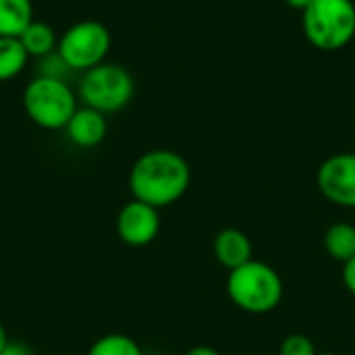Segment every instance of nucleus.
I'll use <instances>...</instances> for the list:
<instances>
[{"mask_svg": "<svg viewBox=\"0 0 355 355\" xmlns=\"http://www.w3.org/2000/svg\"><path fill=\"white\" fill-rule=\"evenodd\" d=\"M112 37L104 23L85 19L75 25H71L60 37L56 52L62 56L67 67L71 71H89L96 64L104 62L108 50H110Z\"/></svg>", "mask_w": 355, "mask_h": 355, "instance_id": "nucleus-6", "label": "nucleus"}, {"mask_svg": "<svg viewBox=\"0 0 355 355\" xmlns=\"http://www.w3.org/2000/svg\"><path fill=\"white\" fill-rule=\"evenodd\" d=\"M227 293L239 310L248 314H268L281 304L285 287L281 275L270 264L250 260L229 270Z\"/></svg>", "mask_w": 355, "mask_h": 355, "instance_id": "nucleus-2", "label": "nucleus"}, {"mask_svg": "<svg viewBox=\"0 0 355 355\" xmlns=\"http://www.w3.org/2000/svg\"><path fill=\"white\" fill-rule=\"evenodd\" d=\"M0 355H35L33 349L23 341H10Z\"/></svg>", "mask_w": 355, "mask_h": 355, "instance_id": "nucleus-19", "label": "nucleus"}, {"mask_svg": "<svg viewBox=\"0 0 355 355\" xmlns=\"http://www.w3.org/2000/svg\"><path fill=\"white\" fill-rule=\"evenodd\" d=\"M67 73H71V69L67 67V62L62 60V56L56 50L52 54L40 58L37 75H42V77H54V79H64Z\"/></svg>", "mask_w": 355, "mask_h": 355, "instance_id": "nucleus-17", "label": "nucleus"}, {"mask_svg": "<svg viewBox=\"0 0 355 355\" xmlns=\"http://www.w3.org/2000/svg\"><path fill=\"white\" fill-rule=\"evenodd\" d=\"M324 250L337 262H349L355 256V227L349 223H335L324 233Z\"/></svg>", "mask_w": 355, "mask_h": 355, "instance_id": "nucleus-13", "label": "nucleus"}, {"mask_svg": "<svg viewBox=\"0 0 355 355\" xmlns=\"http://www.w3.org/2000/svg\"><path fill=\"white\" fill-rule=\"evenodd\" d=\"M312 2H314V0H285L287 6H291V8H295V10H302V12H304Z\"/></svg>", "mask_w": 355, "mask_h": 355, "instance_id": "nucleus-21", "label": "nucleus"}, {"mask_svg": "<svg viewBox=\"0 0 355 355\" xmlns=\"http://www.w3.org/2000/svg\"><path fill=\"white\" fill-rule=\"evenodd\" d=\"M116 233L121 241L131 248L150 245L160 233L158 208L139 200L127 202L116 216Z\"/></svg>", "mask_w": 355, "mask_h": 355, "instance_id": "nucleus-8", "label": "nucleus"}, {"mask_svg": "<svg viewBox=\"0 0 355 355\" xmlns=\"http://www.w3.org/2000/svg\"><path fill=\"white\" fill-rule=\"evenodd\" d=\"M87 355H144V349L135 339L121 333H110L92 343Z\"/></svg>", "mask_w": 355, "mask_h": 355, "instance_id": "nucleus-15", "label": "nucleus"}, {"mask_svg": "<svg viewBox=\"0 0 355 355\" xmlns=\"http://www.w3.org/2000/svg\"><path fill=\"white\" fill-rule=\"evenodd\" d=\"M191 183V168L187 160L173 150H150L141 154L129 173V189L133 200L146 202L154 208H166L179 202Z\"/></svg>", "mask_w": 355, "mask_h": 355, "instance_id": "nucleus-1", "label": "nucleus"}, {"mask_svg": "<svg viewBox=\"0 0 355 355\" xmlns=\"http://www.w3.org/2000/svg\"><path fill=\"white\" fill-rule=\"evenodd\" d=\"M10 341H8V335H6V329L2 327V322H0V354L4 352V347L8 345Z\"/></svg>", "mask_w": 355, "mask_h": 355, "instance_id": "nucleus-22", "label": "nucleus"}, {"mask_svg": "<svg viewBox=\"0 0 355 355\" xmlns=\"http://www.w3.org/2000/svg\"><path fill=\"white\" fill-rule=\"evenodd\" d=\"M318 355H339V354H333V352H327V354H318Z\"/></svg>", "mask_w": 355, "mask_h": 355, "instance_id": "nucleus-23", "label": "nucleus"}, {"mask_svg": "<svg viewBox=\"0 0 355 355\" xmlns=\"http://www.w3.org/2000/svg\"><path fill=\"white\" fill-rule=\"evenodd\" d=\"M29 54L19 37L0 35V83L15 79L27 67Z\"/></svg>", "mask_w": 355, "mask_h": 355, "instance_id": "nucleus-14", "label": "nucleus"}, {"mask_svg": "<svg viewBox=\"0 0 355 355\" xmlns=\"http://www.w3.org/2000/svg\"><path fill=\"white\" fill-rule=\"evenodd\" d=\"M135 94L133 75L116 62H100L85 71L79 81V98L83 106H89L102 114L123 110Z\"/></svg>", "mask_w": 355, "mask_h": 355, "instance_id": "nucleus-5", "label": "nucleus"}, {"mask_svg": "<svg viewBox=\"0 0 355 355\" xmlns=\"http://www.w3.org/2000/svg\"><path fill=\"white\" fill-rule=\"evenodd\" d=\"M33 21L31 0H0V35L19 37Z\"/></svg>", "mask_w": 355, "mask_h": 355, "instance_id": "nucleus-11", "label": "nucleus"}, {"mask_svg": "<svg viewBox=\"0 0 355 355\" xmlns=\"http://www.w3.org/2000/svg\"><path fill=\"white\" fill-rule=\"evenodd\" d=\"M183 355H223L220 352H216L214 347H208V345H198V347H191L187 349Z\"/></svg>", "mask_w": 355, "mask_h": 355, "instance_id": "nucleus-20", "label": "nucleus"}, {"mask_svg": "<svg viewBox=\"0 0 355 355\" xmlns=\"http://www.w3.org/2000/svg\"><path fill=\"white\" fill-rule=\"evenodd\" d=\"M214 258L227 270H235L243 266L245 262L254 260L252 239L235 227L223 229L214 237Z\"/></svg>", "mask_w": 355, "mask_h": 355, "instance_id": "nucleus-10", "label": "nucleus"}, {"mask_svg": "<svg viewBox=\"0 0 355 355\" xmlns=\"http://www.w3.org/2000/svg\"><path fill=\"white\" fill-rule=\"evenodd\" d=\"M77 108V96L64 79L37 75L23 89V110L42 129H64Z\"/></svg>", "mask_w": 355, "mask_h": 355, "instance_id": "nucleus-4", "label": "nucleus"}, {"mask_svg": "<svg viewBox=\"0 0 355 355\" xmlns=\"http://www.w3.org/2000/svg\"><path fill=\"white\" fill-rule=\"evenodd\" d=\"M23 48L27 50L29 58H42V56H48L56 50L58 46V37L54 33V29L44 23V21H31L25 31L19 35Z\"/></svg>", "mask_w": 355, "mask_h": 355, "instance_id": "nucleus-12", "label": "nucleus"}, {"mask_svg": "<svg viewBox=\"0 0 355 355\" xmlns=\"http://www.w3.org/2000/svg\"><path fill=\"white\" fill-rule=\"evenodd\" d=\"M343 285L352 295H355V256L343 264Z\"/></svg>", "mask_w": 355, "mask_h": 355, "instance_id": "nucleus-18", "label": "nucleus"}, {"mask_svg": "<svg viewBox=\"0 0 355 355\" xmlns=\"http://www.w3.org/2000/svg\"><path fill=\"white\" fill-rule=\"evenodd\" d=\"M302 25L314 48L337 52L355 37L354 0H314L302 12Z\"/></svg>", "mask_w": 355, "mask_h": 355, "instance_id": "nucleus-3", "label": "nucleus"}, {"mask_svg": "<svg viewBox=\"0 0 355 355\" xmlns=\"http://www.w3.org/2000/svg\"><path fill=\"white\" fill-rule=\"evenodd\" d=\"M67 137L73 146L77 148H96L104 141L108 123L106 114L89 108V106H79L71 121L64 127Z\"/></svg>", "mask_w": 355, "mask_h": 355, "instance_id": "nucleus-9", "label": "nucleus"}, {"mask_svg": "<svg viewBox=\"0 0 355 355\" xmlns=\"http://www.w3.org/2000/svg\"><path fill=\"white\" fill-rule=\"evenodd\" d=\"M316 185L331 204L355 208V152L329 156L318 166Z\"/></svg>", "mask_w": 355, "mask_h": 355, "instance_id": "nucleus-7", "label": "nucleus"}, {"mask_svg": "<svg viewBox=\"0 0 355 355\" xmlns=\"http://www.w3.org/2000/svg\"><path fill=\"white\" fill-rule=\"evenodd\" d=\"M279 355H318L314 341L308 335L293 333L287 335L279 347Z\"/></svg>", "mask_w": 355, "mask_h": 355, "instance_id": "nucleus-16", "label": "nucleus"}]
</instances>
